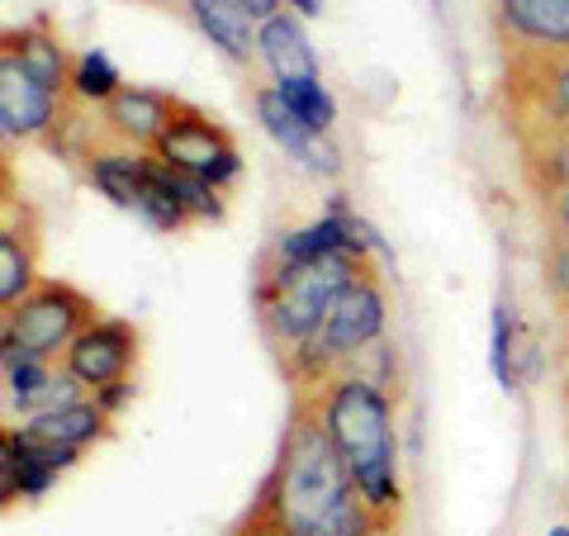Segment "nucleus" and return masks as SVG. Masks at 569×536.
<instances>
[{"label": "nucleus", "instance_id": "obj_8", "mask_svg": "<svg viewBox=\"0 0 569 536\" xmlns=\"http://www.w3.org/2000/svg\"><path fill=\"white\" fill-rule=\"evenodd\" d=\"M138 351H142V337L129 318H96L77 343L62 351V370L77 380L86 395H104L123 380H133V366H138Z\"/></svg>", "mask_w": 569, "mask_h": 536}, {"label": "nucleus", "instance_id": "obj_24", "mask_svg": "<svg viewBox=\"0 0 569 536\" xmlns=\"http://www.w3.org/2000/svg\"><path fill=\"white\" fill-rule=\"evenodd\" d=\"M119 91H123V77H119L110 52H100V48L81 52L77 71H71V96L86 100V105H110Z\"/></svg>", "mask_w": 569, "mask_h": 536}, {"label": "nucleus", "instance_id": "obj_31", "mask_svg": "<svg viewBox=\"0 0 569 536\" xmlns=\"http://www.w3.org/2000/svg\"><path fill=\"white\" fill-rule=\"evenodd\" d=\"M284 6H290V10L299 14V20H309V14L323 10V0H284Z\"/></svg>", "mask_w": 569, "mask_h": 536}, {"label": "nucleus", "instance_id": "obj_3", "mask_svg": "<svg viewBox=\"0 0 569 536\" xmlns=\"http://www.w3.org/2000/svg\"><path fill=\"white\" fill-rule=\"evenodd\" d=\"M370 266V257L337 252L318 261H257V328L266 337V347L276 351L280 366H290L305 351L318 328L328 324V314L337 309V299L347 295V285Z\"/></svg>", "mask_w": 569, "mask_h": 536}, {"label": "nucleus", "instance_id": "obj_23", "mask_svg": "<svg viewBox=\"0 0 569 536\" xmlns=\"http://www.w3.org/2000/svg\"><path fill=\"white\" fill-rule=\"evenodd\" d=\"M138 219H148L157 234H176V228L190 224V214L176 195V181H171V167H162L152 157V171H148V190H142V205H138Z\"/></svg>", "mask_w": 569, "mask_h": 536}, {"label": "nucleus", "instance_id": "obj_12", "mask_svg": "<svg viewBox=\"0 0 569 536\" xmlns=\"http://www.w3.org/2000/svg\"><path fill=\"white\" fill-rule=\"evenodd\" d=\"M62 96L33 86L14 58L0 52V133L6 142H39V138H58L62 129Z\"/></svg>", "mask_w": 569, "mask_h": 536}, {"label": "nucleus", "instance_id": "obj_35", "mask_svg": "<svg viewBox=\"0 0 569 536\" xmlns=\"http://www.w3.org/2000/svg\"><path fill=\"white\" fill-rule=\"evenodd\" d=\"M148 6H176V0H148Z\"/></svg>", "mask_w": 569, "mask_h": 536}, {"label": "nucleus", "instance_id": "obj_5", "mask_svg": "<svg viewBox=\"0 0 569 536\" xmlns=\"http://www.w3.org/2000/svg\"><path fill=\"white\" fill-rule=\"evenodd\" d=\"M100 318L96 299L77 290L71 280L43 276L33 290L0 314V361L10 356H39V361H62V351Z\"/></svg>", "mask_w": 569, "mask_h": 536}, {"label": "nucleus", "instance_id": "obj_26", "mask_svg": "<svg viewBox=\"0 0 569 536\" xmlns=\"http://www.w3.org/2000/svg\"><path fill=\"white\" fill-rule=\"evenodd\" d=\"M489 361H493V380L512 389L518 385V370H512V318H508V304H498L493 309V351H489Z\"/></svg>", "mask_w": 569, "mask_h": 536}, {"label": "nucleus", "instance_id": "obj_16", "mask_svg": "<svg viewBox=\"0 0 569 536\" xmlns=\"http://www.w3.org/2000/svg\"><path fill=\"white\" fill-rule=\"evenodd\" d=\"M6 58H14V67L24 71L33 86H43L52 96L71 91V71H77V58L67 52V43L58 39V29L48 20H33L20 29H6V43H0Z\"/></svg>", "mask_w": 569, "mask_h": 536}, {"label": "nucleus", "instance_id": "obj_27", "mask_svg": "<svg viewBox=\"0 0 569 536\" xmlns=\"http://www.w3.org/2000/svg\"><path fill=\"white\" fill-rule=\"evenodd\" d=\"M541 276H546V290L550 299L569 314V238H550L546 242V257H541Z\"/></svg>", "mask_w": 569, "mask_h": 536}, {"label": "nucleus", "instance_id": "obj_30", "mask_svg": "<svg viewBox=\"0 0 569 536\" xmlns=\"http://www.w3.org/2000/svg\"><path fill=\"white\" fill-rule=\"evenodd\" d=\"M238 6H242L247 14H252L257 24H266V20H271V14H280L284 0H238Z\"/></svg>", "mask_w": 569, "mask_h": 536}, {"label": "nucleus", "instance_id": "obj_13", "mask_svg": "<svg viewBox=\"0 0 569 536\" xmlns=\"http://www.w3.org/2000/svg\"><path fill=\"white\" fill-rule=\"evenodd\" d=\"M176 110H181V96L157 91V86H123L110 105H100L96 129L104 138H114V142H129V148L152 152L157 138L171 129Z\"/></svg>", "mask_w": 569, "mask_h": 536}, {"label": "nucleus", "instance_id": "obj_29", "mask_svg": "<svg viewBox=\"0 0 569 536\" xmlns=\"http://www.w3.org/2000/svg\"><path fill=\"white\" fill-rule=\"evenodd\" d=\"M233 536H290V532H284V527H276L271 517H261V513H252V508H247V517H242V523L233 527Z\"/></svg>", "mask_w": 569, "mask_h": 536}, {"label": "nucleus", "instance_id": "obj_6", "mask_svg": "<svg viewBox=\"0 0 569 536\" xmlns=\"http://www.w3.org/2000/svg\"><path fill=\"white\" fill-rule=\"evenodd\" d=\"M498 100L512 138L569 129V58H508Z\"/></svg>", "mask_w": 569, "mask_h": 536}, {"label": "nucleus", "instance_id": "obj_32", "mask_svg": "<svg viewBox=\"0 0 569 536\" xmlns=\"http://www.w3.org/2000/svg\"><path fill=\"white\" fill-rule=\"evenodd\" d=\"M560 404H565V418H569V366H565V375H560Z\"/></svg>", "mask_w": 569, "mask_h": 536}, {"label": "nucleus", "instance_id": "obj_7", "mask_svg": "<svg viewBox=\"0 0 569 536\" xmlns=\"http://www.w3.org/2000/svg\"><path fill=\"white\" fill-rule=\"evenodd\" d=\"M152 157L176 167V171L204 176V181H213L219 190H228L242 176V157H238L233 133H228L213 115H204L200 105H186V100H181V110H176L171 129L157 138Z\"/></svg>", "mask_w": 569, "mask_h": 536}, {"label": "nucleus", "instance_id": "obj_2", "mask_svg": "<svg viewBox=\"0 0 569 536\" xmlns=\"http://www.w3.org/2000/svg\"><path fill=\"white\" fill-rule=\"evenodd\" d=\"M299 389L318 395L323 423L347 460L361 504L376 513L385 532H395L403 517V485H399V441H395V404H389V395L356 370H332L318 385H299Z\"/></svg>", "mask_w": 569, "mask_h": 536}, {"label": "nucleus", "instance_id": "obj_1", "mask_svg": "<svg viewBox=\"0 0 569 536\" xmlns=\"http://www.w3.org/2000/svg\"><path fill=\"white\" fill-rule=\"evenodd\" d=\"M252 513L271 517L290 536H366L385 532L376 513L361 504L351 470L323 423L313 389H295L290 418L280 433V451L271 475L261 479Z\"/></svg>", "mask_w": 569, "mask_h": 536}, {"label": "nucleus", "instance_id": "obj_33", "mask_svg": "<svg viewBox=\"0 0 569 536\" xmlns=\"http://www.w3.org/2000/svg\"><path fill=\"white\" fill-rule=\"evenodd\" d=\"M565 356H569V314H565Z\"/></svg>", "mask_w": 569, "mask_h": 536}, {"label": "nucleus", "instance_id": "obj_34", "mask_svg": "<svg viewBox=\"0 0 569 536\" xmlns=\"http://www.w3.org/2000/svg\"><path fill=\"white\" fill-rule=\"evenodd\" d=\"M550 536H569V527H550Z\"/></svg>", "mask_w": 569, "mask_h": 536}, {"label": "nucleus", "instance_id": "obj_10", "mask_svg": "<svg viewBox=\"0 0 569 536\" xmlns=\"http://www.w3.org/2000/svg\"><path fill=\"white\" fill-rule=\"evenodd\" d=\"M39 252H43V219L6 181V200H0V309L20 304L43 280Z\"/></svg>", "mask_w": 569, "mask_h": 536}, {"label": "nucleus", "instance_id": "obj_11", "mask_svg": "<svg viewBox=\"0 0 569 536\" xmlns=\"http://www.w3.org/2000/svg\"><path fill=\"white\" fill-rule=\"evenodd\" d=\"M77 460L81 451H71V446H48L6 427V437H0V494H6V508L14 498H43Z\"/></svg>", "mask_w": 569, "mask_h": 536}, {"label": "nucleus", "instance_id": "obj_9", "mask_svg": "<svg viewBox=\"0 0 569 536\" xmlns=\"http://www.w3.org/2000/svg\"><path fill=\"white\" fill-rule=\"evenodd\" d=\"M508 58H569V0H489Z\"/></svg>", "mask_w": 569, "mask_h": 536}, {"label": "nucleus", "instance_id": "obj_4", "mask_svg": "<svg viewBox=\"0 0 569 536\" xmlns=\"http://www.w3.org/2000/svg\"><path fill=\"white\" fill-rule=\"evenodd\" d=\"M385 328H389V290L376 266H366L361 276L347 285V295L337 299V309L328 314V324L318 328V337L295 356L284 370V380L295 389L299 385H318L323 375L342 370L347 361H356L366 347L385 343Z\"/></svg>", "mask_w": 569, "mask_h": 536}, {"label": "nucleus", "instance_id": "obj_28", "mask_svg": "<svg viewBox=\"0 0 569 536\" xmlns=\"http://www.w3.org/2000/svg\"><path fill=\"white\" fill-rule=\"evenodd\" d=\"M541 224H546V238H569V195L541 205Z\"/></svg>", "mask_w": 569, "mask_h": 536}, {"label": "nucleus", "instance_id": "obj_19", "mask_svg": "<svg viewBox=\"0 0 569 536\" xmlns=\"http://www.w3.org/2000/svg\"><path fill=\"white\" fill-rule=\"evenodd\" d=\"M522 157V181L537 195V205L569 195V129L556 133H522L512 138Z\"/></svg>", "mask_w": 569, "mask_h": 536}, {"label": "nucleus", "instance_id": "obj_25", "mask_svg": "<svg viewBox=\"0 0 569 536\" xmlns=\"http://www.w3.org/2000/svg\"><path fill=\"white\" fill-rule=\"evenodd\" d=\"M171 181H176V195H181V205H186L190 219H204V224H219L223 219L228 200H223V190L213 186V181H204V176H194V171H176V167H171Z\"/></svg>", "mask_w": 569, "mask_h": 536}, {"label": "nucleus", "instance_id": "obj_21", "mask_svg": "<svg viewBox=\"0 0 569 536\" xmlns=\"http://www.w3.org/2000/svg\"><path fill=\"white\" fill-rule=\"evenodd\" d=\"M0 366H6V404L20 408L24 418L39 408V399L58 385V375H62V366L39 361V356H10V361H0Z\"/></svg>", "mask_w": 569, "mask_h": 536}, {"label": "nucleus", "instance_id": "obj_18", "mask_svg": "<svg viewBox=\"0 0 569 536\" xmlns=\"http://www.w3.org/2000/svg\"><path fill=\"white\" fill-rule=\"evenodd\" d=\"M194 29L223 52L233 67H252L261 58V24L238 0H186Z\"/></svg>", "mask_w": 569, "mask_h": 536}, {"label": "nucleus", "instance_id": "obj_22", "mask_svg": "<svg viewBox=\"0 0 569 536\" xmlns=\"http://www.w3.org/2000/svg\"><path fill=\"white\" fill-rule=\"evenodd\" d=\"M276 91H280V100L290 105L295 119L305 123V129H313V133H332V123H337V100L328 96V86L318 81V77L276 81Z\"/></svg>", "mask_w": 569, "mask_h": 536}, {"label": "nucleus", "instance_id": "obj_14", "mask_svg": "<svg viewBox=\"0 0 569 536\" xmlns=\"http://www.w3.org/2000/svg\"><path fill=\"white\" fill-rule=\"evenodd\" d=\"M81 157H86V181H91L110 205L138 214L142 190H148L152 152L129 148V142H114V138H104L100 129H91V148H86Z\"/></svg>", "mask_w": 569, "mask_h": 536}, {"label": "nucleus", "instance_id": "obj_20", "mask_svg": "<svg viewBox=\"0 0 569 536\" xmlns=\"http://www.w3.org/2000/svg\"><path fill=\"white\" fill-rule=\"evenodd\" d=\"M261 58L266 67L276 71V81H290V77H318V58H313V43L305 24H299L295 10H280L261 24Z\"/></svg>", "mask_w": 569, "mask_h": 536}, {"label": "nucleus", "instance_id": "obj_36", "mask_svg": "<svg viewBox=\"0 0 569 536\" xmlns=\"http://www.w3.org/2000/svg\"><path fill=\"white\" fill-rule=\"evenodd\" d=\"M366 536H395V532H366Z\"/></svg>", "mask_w": 569, "mask_h": 536}, {"label": "nucleus", "instance_id": "obj_17", "mask_svg": "<svg viewBox=\"0 0 569 536\" xmlns=\"http://www.w3.org/2000/svg\"><path fill=\"white\" fill-rule=\"evenodd\" d=\"M14 433H24L33 441H48V446H71V451H86L114 433V414L104 408L96 395L91 399H77V404H62V408H48V414H33L24 418Z\"/></svg>", "mask_w": 569, "mask_h": 536}, {"label": "nucleus", "instance_id": "obj_15", "mask_svg": "<svg viewBox=\"0 0 569 536\" xmlns=\"http://www.w3.org/2000/svg\"><path fill=\"white\" fill-rule=\"evenodd\" d=\"M252 110H257L261 129L271 133L280 148L295 157V162H305V167L318 171V176H337V171H342V157H337V148L328 142V133L305 129V123L295 119L290 105L280 100L276 86H252Z\"/></svg>", "mask_w": 569, "mask_h": 536}]
</instances>
